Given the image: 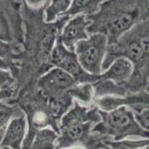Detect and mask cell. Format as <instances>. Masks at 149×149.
I'll return each instance as SVG.
<instances>
[{"label": "cell", "instance_id": "obj_1", "mask_svg": "<svg viewBox=\"0 0 149 149\" xmlns=\"http://www.w3.org/2000/svg\"><path fill=\"white\" fill-rule=\"evenodd\" d=\"M101 121L94 126L92 133L103 136L104 140L119 141L127 139H149V132L137 122L134 112L126 106L111 111L100 109Z\"/></svg>", "mask_w": 149, "mask_h": 149}, {"label": "cell", "instance_id": "obj_2", "mask_svg": "<svg viewBox=\"0 0 149 149\" xmlns=\"http://www.w3.org/2000/svg\"><path fill=\"white\" fill-rule=\"evenodd\" d=\"M108 48V37L102 32H94L88 39L77 43L74 52L86 72L93 75L103 74V65Z\"/></svg>", "mask_w": 149, "mask_h": 149}, {"label": "cell", "instance_id": "obj_3", "mask_svg": "<svg viewBox=\"0 0 149 149\" xmlns=\"http://www.w3.org/2000/svg\"><path fill=\"white\" fill-rule=\"evenodd\" d=\"M51 61L60 69L70 74L80 85L93 84L100 80V75H93L86 72L80 64L74 52H70L64 46L61 34H58L52 51Z\"/></svg>", "mask_w": 149, "mask_h": 149}, {"label": "cell", "instance_id": "obj_4", "mask_svg": "<svg viewBox=\"0 0 149 149\" xmlns=\"http://www.w3.org/2000/svg\"><path fill=\"white\" fill-rule=\"evenodd\" d=\"M78 85L80 84L70 74L57 67L49 70L38 82V86L44 94L53 98H57L65 91L70 92Z\"/></svg>", "mask_w": 149, "mask_h": 149}, {"label": "cell", "instance_id": "obj_5", "mask_svg": "<svg viewBox=\"0 0 149 149\" xmlns=\"http://www.w3.org/2000/svg\"><path fill=\"white\" fill-rule=\"evenodd\" d=\"M95 104L103 111H111L120 106H126L135 113L149 109V92L139 93L126 97L104 96L98 98Z\"/></svg>", "mask_w": 149, "mask_h": 149}, {"label": "cell", "instance_id": "obj_6", "mask_svg": "<svg viewBox=\"0 0 149 149\" xmlns=\"http://www.w3.org/2000/svg\"><path fill=\"white\" fill-rule=\"evenodd\" d=\"M90 23L85 14L77 15L67 22L61 37L64 46L69 51L74 52L77 43L89 38L87 31Z\"/></svg>", "mask_w": 149, "mask_h": 149}, {"label": "cell", "instance_id": "obj_7", "mask_svg": "<svg viewBox=\"0 0 149 149\" xmlns=\"http://www.w3.org/2000/svg\"><path fill=\"white\" fill-rule=\"evenodd\" d=\"M27 119L23 114L13 118L1 133V148L22 149L27 134Z\"/></svg>", "mask_w": 149, "mask_h": 149}, {"label": "cell", "instance_id": "obj_8", "mask_svg": "<svg viewBox=\"0 0 149 149\" xmlns=\"http://www.w3.org/2000/svg\"><path fill=\"white\" fill-rule=\"evenodd\" d=\"M134 65L131 61L124 57L115 59L104 73L100 75V80L113 81L122 84L128 81L133 73Z\"/></svg>", "mask_w": 149, "mask_h": 149}, {"label": "cell", "instance_id": "obj_9", "mask_svg": "<svg viewBox=\"0 0 149 149\" xmlns=\"http://www.w3.org/2000/svg\"><path fill=\"white\" fill-rule=\"evenodd\" d=\"M137 17L136 11H125L118 12L113 14L108 22V28L110 34L113 37H118L129 29L134 24Z\"/></svg>", "mask_w": 149, "mask_h": 149}, {"label": "cell", "instance_id": "obj_10", "mask_svg": "<svg viewBox=\"0 0 149 149\" xmlns=\"http://www.w3.org/2000/svg\"><path fill=\"white\" fill-rule=\"evenodd\" d=\"M59 133L53 128H46L39 130L28 149H56Z\"/></svg>", "mask_w": 149, "mask_h": 149}, {"label": "cell", "instance_id": "obj_11", "mask_svg": "<svg viewBox=\"0 0 149 149\" xmlns=\"http://www.w3.org/2000/svg\"><path fill=\"white\" fill-rule=\"evenodd\" d=\"M103 3L102 1H80L75 0L72 1L71 6L65 14L61 17H75L80 14L93 13L98 10L100 4Z\"/></svg>", "mask_w": 149, "mask_h": 149}, {"label": "cell", "instance_id": "obj_12", "mask_svg": "<svg viewBox=\"0 0 149 149\" xmlns=\"http://www.w3.org/2000/svg\"><path fill=\"white\" fill-rule=\"evenodd\" d=\"M72 1L70 0H54L45 9V21L53 22L58 17L65 14L71 6Z\"/></svg>", "mask_w": 149, "mask_h": 149}, {"label": "cell", "instance_id": "obj_13", "mask_svg": "<svg viewBox=\"0 0 149 149\" xmlns=\"http://www.w3.org/2000/svg\"><path fill=\"white\" fill-rule=\"evenodd\" d=\"M104 143L110 149H142L149 146V139H127L119 141L104 140Z\"/></svg>", "mask_w": 149, "mask_h": 149}, {"label": "cell", "instance_id": "obj_14", "mask_svg": "<svg viewBox=\"0 0 149 149\" xmlns=\"http://www.w3.org/2000/svg\"><path fill=\"white\" fill-rule=\"evenodd\" d=\"M69 93L71 97H74L83 103L89 104L93 99L94 90L92 84H81L70 90Z\"/></svg>", "mask_w": 149, "mask_h": 149}, {"label": "cell", "instance_id": "obj_15", "mask_svg": "<svg viewBox=\"0 0 149 149\" xmlns=\"http://www.w3.org/2000/svg\"><path fill=\"white\" fill-rule=\"evenodd\" d=\"M13 85V80L12 79L10 74L8 71L1 70V95H3V93H5V95L2 99L10 95Z\"/></svg>", "mask_w": 149, "mask_h": 149}, {"label": "cell", "instance_id": "obj_16", "mask_svg": "<svg viewBox=\"0 0 149 149\" xmlns=\"http://www.w3.org/2000/svg\"><path fill=\"white\" fill-rule=\"evenodd\" d=\"M134 115L139 125L144 130L149 132V109H146L140 113L134 112Z\"/></svg>", "mask_w": 149, "mask_h": 149}, {"label": "cell", "instance_id": "obj_17", "mask_svg": "<svg viewBox=\"0 0 149 149\" xmlns=\"http://www.w3.org/2000/svg\"><path fill=\"white\" fill-rule=\"evenodd\" d=\"M61 149H88L84 145H81V144H78V145H74L72 147H69V148H61Z\"/></svg>", "mask_w": 149, "mask_h": 149}, {"label": "cell", "instance_id": "obj_18", "mask_svg": "<svg viewBox=\"0 0 149 149\" xmlns=\"http://www.w3.org/2000/svg\"><path fill=\"white\" fill-rule=\"evenodd\" d=\"M146 91H147V92H149V83H148V87H147V89H146Z\"/></svg>", "mask_w": 149, "mask_h": 149}, {"label": "cell", "instance_id": "obj_19", "mask_svg": "<svg viewBox=\"0 0 149 149\" xmlns=\"http://www.w3.org/2000/svg\"><path fill=\"white\" fill-rule=\"evenodd\" d=\"M142 149H149V146L146 147V148H142Z\"/></svg>", "mask_w": 149, "mask_h": 149}, {"label": "cell", "instance_id": "obj_20", "mask_svg": "<svg viewBox=\"0 0 149 149\" xmlns=\"http://www.w3.org/2000/svg\"><path fill=\"white\" fill-rule=\"evenodd\" d=\"M1 149H8V148H1Z\"/></svg>", "mask_w": 149, "mask_h": 149}, {"label": "cell", "instance_id": "obj_21", "mask_svg": "<svg viewBox=\"0 0 149 149\" xmlns=\"http://www.w3.org/2000/svg\"><path fill=\"white\" fill-rule=\"evenodd\" d=\"M105 149H110V148H105Z\"/></svg>", "mask_w": 149, "mask_h": 149}]
</instances>
